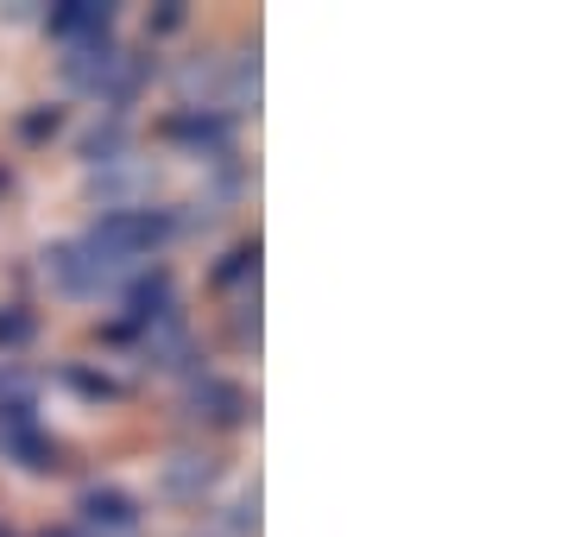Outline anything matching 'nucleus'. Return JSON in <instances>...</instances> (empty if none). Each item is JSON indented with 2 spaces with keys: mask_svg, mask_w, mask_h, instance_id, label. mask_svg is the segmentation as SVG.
I'll return each mask as SVG.
<instances>
[{
  "mask_svg": "<svg viewBox=\"0 0 568 537\" xmlns=\"http://www.w3.org/2000/svg\"><path fill=\"white\" fill-rule=\"evenodd\" d=\"M241 278H260V241H241V247L222 253V266L209 272V285L215 291H234Z\"/></svg>",
  "mask_w": 568,
  "mask_h": 537,
  "instance_id": "9d476101",
  "label": "nucleus"
},
{
  "mask_svg": "<svg viewBox=\"0 0 568 537\" xmlns=\"http://www.w3.org/2000/svg\"><path fill=\"white\" fill-rule=\"evenodd\" d=\"M58 386H70L77 398H89V405H114V398L126 393L114 373H95V367H77V361H63L58 367Z\"/></svg>",
  "mask_w": 568,
  "mask_h": 537,
  "instance_id": "1a4fd4ad",
  "label": "nucleus"
},
{
  "mask_svg": "<svg viewBox=\"0 0 568 537\" xmlns=\"http://www.w3.org/2000/svg\"><path fill=\"white\" fill-rule=\"evenodd\" d=\"M58 126H63V108H58V102H44V108H32V114H20V140L39 145V140H51Z\"/></svg>",
  "mask_w": 568,
  "mask_h": 537,
  "instance_id": "ddd939ff",
  "label": "nucleus"
},
{
  "mask_svg": "<svg viewBox=\"0 0 568 537\" xmlns=\"http://www.w3.org/2000/svg\"><path fill=\"white\" fill-rule=\"evenodd\" d=\"M183 405H190L196 417H209L215 430H241L246 417H253V398H246L234 379H215V373H196L190 393H183Z\"/></svg>",
  "mask_w": 568,
  "mask_h": 537,
  "instance_id": "39448f33",
  "label": "nucleus"
},
{
  "mask_svg": "<svg viewBox=\"0 0 568 537\" xmlns=\"http://www.w3.org/2000/svg\"><path fill=\"white\" fill-rule=\"evenodd\" d=\"M32 335H39V316L26 311V304H7L0 311V348H26Z\"/></svg>",
  "mask_w": 568,
  "mask_h": 537,
  "instance_id": "f8f14e48",
  "label": "nucleus"
},
{
  "mask_svg": "<svg viewBox=\"0 0 568 537\" xmlns=\"http://www.w3.org/2000/svg\"><path fill=\"white\" fill-rule=\"evenodd\" d=\"M77 513H82V525H89V531H114V537L140 531V499L126 494V487H108V480L82 487V494H77Z\"/></svg>",
  "mask_w": 568,
  "mask_h": 537,
  "instance_id": "423d86ee",
  "label": "nucleus"
},
{
  "mask_svg": "<svg viewBox=\"0 0 568 537\" xmlns=\"http://www.w3.org/2000/svg\"><path fill=\"white\" fill-rule=\"evenodd\" d=\"M44 537H82V531H44Z\"/></svg>",
  "mask_w": 568,
  "mask_h": 537,
  "instance_id": "2eb2a0df",
  "label": "nucleus"
},
{
  "mask_svg": "<svg viewBox=\"0 0 568 537\" xmlns=\"http://www.w3.org/2000/svg\"><path fill=\"white\" fill-rule=\"evenodd\" d=\"M44 272H51V285H58L63 297H102V291H121L126 285V272L102 266L82 241H58V247H44Z\"/></svg>",
  "mask_w": 568,
  "mask_h": 537,
  "instance_id": "7ed1b4c3",
  "label": "nucleus"
},
{
  "mask_svg": "<svg viewBox=\"0 0 568 537\" xmlns=\"http://www.w3.org/2000/svg\"><path fill=\"white\" fill-rule=\"evenodd\" d=\"M121 304H126L121 323L133 335H152L164 323H178V278H171V266H140L121 285Z\"/></svg>",
  "mask_w": 568,
  "mask_h": 537,
  "instance_id": "f03ea898",
  "label": "nucleus"
},
{
  "mask_svg": "<svg viewBox=\"0 0 568 537\" xmlns=\"http://www.w3.org/2000/svg\"><path fill=\"white\" fill-rule=\"evenodd\" d=\"M183 20H190V13H183V0H164L159 13H152V39H164V32H178Z\"/></svg>",
  "mask_w": 568,
  "mask_h": 537,
  "instance_id": "4468645a",
  "label": "nucleus"
},
{
  "mask_svg": "<svg viewBox=\"0 0 568 537\" xmlns=\"http://www.w3.org/2000/svg\"><path fill=\"white\" fill-rule=\"evenodd\" d=\"M114 20H121V13H114L108 0H63V7L44 13V32L63 39V44H82V39H108Z\"/></svg>",
  "mask_w": 568,
  "mask_h": 537,
  "instance_id": "0eeeda50",
  "label": "nucleus"
},
{
  "mask_svg": "<svg viewBox=\"0 0 568 537\" xmlns=\"http://www.w3.org/2000/svg\"><path fill=\"white\" fill-rule=\"evenodd\" d=\"M0 455L20 462L26 475H51L58 468V443L39 430V424H20V430H0Z\"/></svg>",
  "mask_w": 568,
  "mask_h": 537,
  "instance_id": "6e6552de",
  "label": "nucleus"
},
{
  "mask_svg": "<svg viewBox=\"0 0 568 537\" xmlns=\"http://www.w3.org/2000/svg\"><path fill=\"white\" fill-rule=\"evenodd\" d=\"M164 145H196V152H215L222 159L227 140H234V114L227 108H171L159 121Z\"/></svg>",
  "mask_w": 568,
  "mask_h": 537,
  "instance_id": "20e7f679",
  "label": "nucleus"
},
{
  "mask_svg": "<svg viewBox=\"0 0 568 537\" xmlns=\"http://www.w3.org/2000/svg\"><path fill=\"white\" fill-rule=\"evenodd\" d=\"M183 234V215L178 209H159V203H114V209H102L95 222H89V234H82V247L95 253L102 266H114V272H133L140 266H152L171 241Z\"/></svg>",
  "mask_w": 568,
  "mask_h": 537,
  "instance_id": "f257e3e1",
  "label": "nucleus"
},
{
  "mask_svg": "<svg viewBox=\"0 0 568 537\" xmlns=\"http://www.w3.org/2000/svg\"><path fill=\"white\" fill-rule=\"evenodd\" d=\"M209 480H215V455H183V462L164 468V487H171V494H196Z\"/></svg>",
  "mask_w": 568,
  "mask_h": 537,
  "instance_id": "9b49d317",
  "label": "nucleus"
}]
</instances>
